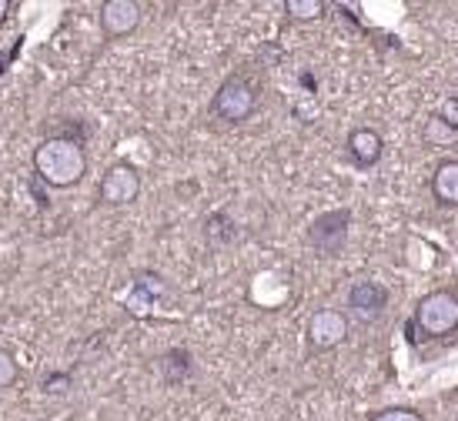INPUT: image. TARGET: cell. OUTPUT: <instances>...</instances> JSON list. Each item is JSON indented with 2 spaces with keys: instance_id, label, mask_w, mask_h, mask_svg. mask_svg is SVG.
Wrapping results in <instances>:
<instances>
[{
  "instance_id": "cell-1",
  "label": "cell",
  "mask_w": 458,
  "mask_h": 421,
  "mask_svg": "<svg viewBox=\"0 0 458 421\" xmlns=\"http://www.w3.org/2000/svg\"><path fill=\"white\" fill-rule=\"evenodd\" d=\"M34 174L54 191L77 188L88 174V151L77 138L54 134L34 147Z\"/></svg>"
},
{
  "instance_id": "cell-2",
  "label": "cell",
  "mask_w": 458,
  "mask_h": 421,
  "mask_svg": "<svg viewBox=\"0 0 458 421\" xmlns=\"http://www.w3.org/2000/svg\"><path fill=\"white\" fill-rule=\"evenodd\" d=\"M258 104H261L258 80L238 71V74L225 77L221 88L215 90V97H211V114H215L217 121H225V124H244V121L258 111Z\"/></svg>"
},
{
  "instance_id": "cell-3",
  "label": "cell",
  "mask_w": 458,
  "mask_h": 421,
  "mask_svg": "<svg viewBox=\"0 0 458 421\" xmlns=\"http://www.w3.org/2000/svg\"><path fill=\"white\" fill-rule=\"evenodd\" d=\"M411 324L419 328L421 338H448L458 332V294L448 288L428 291L415 305V318Z\"/></svg>"
},
{
  "instance_id": "cell-4",
  "label": "cell",
  "mask_w": 458,
  "mask_h": 421,
  "mask_svg": "<svg viewBox=\"0 0 458 421\" xmlns=\"http://www.w3.org/2000/svg\"><path fill=\"white\" fill-rule=\"evenodd\" d=\"M140 171L131 161H114L107 164V171L98 181V201L107 207H128L140 198Z\"/></svg>"
},
{
  "instance_id": "cell-5",
  "label": "cell",
  "mask_w": 458,
  "mask_h": 421,
  "mask_svg": "<svg viewBox=\"0 0 458 421\" xmlns=\"http://www.w3.org/2000/svg\"><path fill=\"white\" fill-rule=\"evenodd\" d=\"M348 228H352V211H348V207L325 211V215H318L311 221L308 244H311L321 257H338L344 251V241H348Z\"/></svg>"
},
{
  "instance_id": "cell-6",
  "label": "cell",
  "mask_w": 458,
  "mask_h": 421,
  "mask_svg": "<svg viewBox=\"0 0 458 421\" xmlns=\"http://www.w3.org/2000/svg\"><path fill=\"white\" fill-rule=\"evenodd\" d=\"M348 332H352V324L344 318L338 307H318L311 318H308V345L315 348V351H331V348H338L348 341Z\"/></svg>"
},
{
  "instance_id": "cell-7",
  "label": "cell",
  "mask_w": 458,
  "mask_h": 421,
  "mask_svg": "<svg viewBox=\"0 0 458 421\" xmlns=\"http://www.w3.org/2000/svg\"><path fill=\"white\" fill-rule=\"evenodd\" d=\"M140 17H144V7H140L138 0H104L101 13H98L101 34L107 40L131 38L140 27Z\"/></svg>"
},
{
  "instance_id": "cell-8",
  "label": "cell",
  "mask_w": 458,
  "mask_h": 421,
  "mask_svg": "<svg viewBox=\"0 0 458 421\" xmlns=\"http://www.w3.org/2000/svg\"><path fill=\"white\" fill-rule=\"evenodd\" d=\"M348 307H352L361 321L382 318L385 307H388V288L378 284V281H369V278L355 281V284L348 288Z\"/></svg>"
},
{
  "instance_id": "cell-9",
  "label": "cell",
  "mask_w": 458,
  "mask_h": 421,
  "mask_svg": "<svg viewBox=\"0 0 458 421\" xmlns=\"http://www.w3.org/2000/svg\"><path fill=\"white\" fill-rule=\"evenodd\" d=\"M344 147H348V157L355 161V167H365V171H369V167H375L382 161L385 140L375 128H355L348 134V140H344Z\"/></svg>"
},
{
  "instance_id": "cell-10",
  "label": "cell",
  "mask_w": 458,
  "mask_h": 421,
  "mask_svg": "<svg viewBox=\"0 0 458 421\" xmlns=\"http://www.w3.org/2000/svg\"><path fill=\"white\" fill-rule=\"evenodd\" d=\"M432 194L438 205L458 207V157H448L435 167L432 174Z\"/></svg>"
},
{
  "instance_id": "cell-11",
  "label": "cell",
  "mask_w": 458,
  "mask_h": 421,
  "mask_svg": "<svg viewBox=\"0 0 458 421\" xmlns=\"http://www.w3.org/2000/svg\"><path fill=\"white\" fill-rule=\"evenodd\" d=\"M284 13L298 21V24H311V21H321L325 13H328V4L325 0H284L281 4Z\"/></svg>"
},
{
  "instance_id": "cell-12",
  "label": "cell",
  "mask_w": 458,
  "mask_h": 421,
  "mask_svg": "<svg viewBox=\"0 0 458 421\" xmlns=\"http://www.w3.org/2000/svg\"><path fill=\"white\" fill-rule=\"evenodd\" d=\"M17 378H21V365H17V358H13V351L0 348V392L13 388Z\"/></svg>"
},
{
  "instance_id": "cell-13",
  "label": "cell",
  "mask_w": 458,
  "mask_h": 421,
  "mask_svg": "<svg viewBox=\"0 0 458 421\" xmlns=\"http://www.w3.org/2000/svg\"><path fill=\"white\" fill-rule=\"evenodd\" d=\"M369 421H425V415L415 408H405V405H392V408L371 411Z\"/></svg>"
},
{
  "instance_id": "cell-14",
  "label": "cell",
  "mask_w": 458,
  "mask_h": 421,
  "mask_svg": "<svg viewBox=\"0 0 458 421\" xmlns=\"http://www.w3.org/2000/svg\"><path fill=\"white\" fill-rule=\"evenodd\" d=\"M458 131H452L445 124V121H438V117H428V124H425V131H421V138L428 140V144H448V140L455 138Z\"/></svg>"
},
{
  "instance_id": "cell-15",
  "label": "cell",
  "mask_w": 458,
  "mask_h": 421,
  "mask_svg": "<svg viewBox=\"0 0 458 421\" xmlns=\"http://www.w3.org/2000/svg\"><path fill=\"white\" fill-rule=\"evenodd\" d=\"M435 117H438V121H445L452 131H458V97H445Z\"/></svg>"
},
{
  "instance_id": "cell-16",
  "label": "cell",
  "mask_w": 458,
  "mask_h": 421,
  "mask_svg": "<svg viewBox=\"0 0 458 421\" xmlns=\"http://www.w3.org/2000/svg\"><path fill=\"white\" fill-rule=\"evenodd\" d=\"M13 7H17L13 0H0V27L7 24V17H11V13H13Z\"/></svg>"
},
{
  "instance_id": "cell-17",
  "label": "cell",
  "mask_w": 458,
  "mask_h": 421,
  "mask_svg": "<svg viewBox=\"0 0 458 421\" xmlns=\"http://www.w3.org/2000/svg\"><path fill=\"white\" fill-rule=\"evenodd\" d=\"M4 71H7V54L0 51V77H4Z\"/></svg>"
}]
</instances>
